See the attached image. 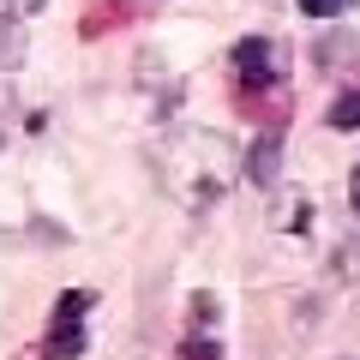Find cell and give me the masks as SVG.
I'll list each match as a JSON object with an SVG mask.
<instances>
[{"mask_svg":"<svg viewBox=\"0 0 360 360\" xmlns=\"http://www.w3.org/2000/svg\"><path fill=\"white\" fill-rule=\"evenodd\" d=\"M234 168H240L234 139H222V132H210V127H180V132H168V144H162V180L193 217L198 210H217L222 198H229Z\"/></svg>","mask_w":360,"mask_h":360,"instance_id":"obj_1","label":"cell"},{"mask_svg":"<svg viewBox=\"0 0 360 360\" xmlns=\"http://www.w3.org/2000/svg\"><path fill=\"white\" fill-rule=\"evenodd\" d=\"M90 307H96L90 288H66L60 307H54V319H49V330H42V360H78L90 348V336H84Z\"/></svg>","mask_w":360,"mask_h":360,"instance_id":"obj_2","label":"cell"},{"mask_svg":"<svg viewBox=\"0 0 360 360\" xmlns=\"http://www.w3.org/2000/svg\"><path fill=\"white\" fill-rule=\"evenodd\" d=\"M234 84H240V96L246 103H258V96H264V90H283V49H276V42L270 37H246V42H234Z\"/></svg>","mask_w":360,"mask_h":360,"instance_id":"obj_3","label":"cell"},{"mask_svg":"<svg viewBox=\"0 0 360 360\" xmlns=\"http://www.w3.org/2000/svg\"><path fill=\"white\" fill-rule=\"evenodd\" d=\"M276 174H283V127L258 132L252 150H246V180H252L258 193H270V186H276Z\"/></svg>","mask_w":360,"mask_h":360,"instance_id":"obj_4","label":"cell"},{"mask_svg":"<svg viewBox=\"0 0 360 360\" xmlns=\"http://www.w3.org/2000/svg\"><path fill=\"white\" fill-rule=\"evenodd\" d=\"M25 60H30V30H25V18L0 13V72H18Z\"/></svg>","mask_w":360,"mask_h":360,"instance_id":"obj_5","label":"cell"},{"mask_svg":"<svg viewBox=\"0 0 360 360\" xmlns=\"http://www.w3.org/2000/svg\"><path fill=\"white\" fill-rule=\"evenodd\" d=\"M330 127L336 132L360 127V90H348V96H336V103H330Z\"/></svg>","mask_w":360,"mask_h":360,"instance_id":"obj_6","label":"cell"},{"mask_svg":"<svg viewBox=\"0 0 360 360\" xmlns=\"http://www.w3.org/2000/svg\"><path fill=\"white\" fill-rule=\"evenodd\" d=\"M348 6H354V0H300V13H307V18H342Z\"/></svg>","mask_w":360,"mask_h":360,"instance_id":"obj_7","label":"cell"},{"mask_svg":"<svg viewBox=\"0 0 360 360\" xmlns=\"http://www.w3.org/2000/svg\"><path fill=\"white\" fill-rule=\"evenodd\" d=\"M186 360H222V348L210 342L205 330H193V336H186Z\"/></svg>","mask_w":360,"mask_h":360,"instance_id":"obj_8","label":"cell"},{"mask_svg":"<svg viewBox=\"0 0 360 360\" xmlns=\"http://www.w3.org/2000/svg\"><path fill=\"white\" fill-rule=\"evenodd\" d=\"M49 0H0V13H13V18H30V13H42Z\"/></svg>","mask_w":360,"mask_h":360,"instance_id":"obj_9","label":"cell"},{"mask_svg":"<svg viewBox=\"0 0 360 360\" xmlns=\"http://www.w3.org/2000/svg\"><path fill=\"white\" fill-rule=\"evenodd\" d=\"M348 205H354V217H360V162H354V174H348Z\"/></svg>","mask_w":360,"mask_h":360,"instance_id":"obj_10","label":"cell"}]
</instances>
